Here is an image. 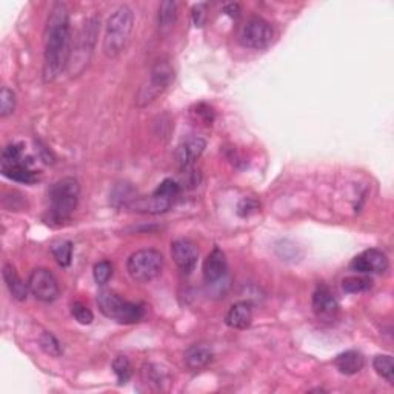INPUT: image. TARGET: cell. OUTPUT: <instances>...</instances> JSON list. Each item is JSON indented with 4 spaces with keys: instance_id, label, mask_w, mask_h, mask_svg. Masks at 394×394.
<instances>
[{
    "instance_id": "cell-1",
    "label": "cell",
    "mask_w": 394,
    "mask_h": 394,
    "mask_svg": "<svg viewBox=\"0 0 394 394\" xmlns=\"http://www.w3.org/2000/svg\"><path fill=\"white\" fill-rule=\"evenodd\" d=\"M71 23L70 13L64 4H54L48 14L44 47V77L45 83L54 82L70 62L71 56Z\"/></svg>"
},
{
    "instance_id": "cell-2",
    "label": "cell",
    "mask_w": 394,
    "mask_h": 394,
    "mask_svg": "<svg viewBox=\"0 0 394 394\" xmlns=\"http://www.w3.org/2000/svg\"><path fill=\"white\" fill-rule=\"evenodd\" d=\"M134 28V13L130 6L121 5L111 13L105 23L104 54L108 59H116L122 54Z\"/></svg>"
},
{
    "instance_id": "cell-3",
    "label": "cell",
    "mask_w": 394,
    "mask_h": 394,
    "mask_svg": "<svg viewBox=\"0 0 394 394\" xmlns=\"http://www.w3.org/2000/svg\"><path fill=\"white\" fill-rule=\"evenodd\" d=\"M80 185L74 177H64L49 188V217L56 224L68 220L77 208Z\"/></svg>"
},
{
    "instance_id": "cell-4",
    "label": "cell",
    "mask_w": 394,
    "mask_h": 394,
    "mask_svg": "<svg viewBox=\"0 0 394 394\" xmlns=\"http://www.w3.org/2000/svg\"><path fill=\"white\" fill-rule=\"evenodd\" d=\"M99 30H100L99 17L92 16L83 22L82 28L76 37L74 45L71 48L70 62H68V68H66L71 76L82 74L85 71V68L88 66L94 47H96Z\"/></svg>"
},
{
    "instance_id": "cell-5",
    "label": "cell",
    "mask_w": 394,
    "mask_h": 394,
    "mask_svg": "<svg viewBox=\"0 0 394 394\" xmlns=\"http://www.w3.org/2000/svg\"><path fill=\"white\" fill-rule=\"evenodd\" d=\"M97 305L102 314L124 325H133L143 319V306L134 302H128L114 291L102 289L97 294Z\"/></svg>"
},
{
    "instance_id": "cell-6",
    "label": "cell",
    "mask_w": 394,
    "mask_h": 394,
    "mask_svg": "<svg viewBox=\"0 0 394 394\" xmlns=\"http://www.w3.org/2000/svg\"><path fill=\"white\" fill-rule=\"evenodd\" d=\"M164 270V256L153 248H143L133 253L126 261V271L139 284H150L160 276Z\"/></svg>"
},
{
    "instance_id": "cell-7",
    "label": "cell",
    "mask_w": 394,
    "mask_h": 394,
    "mask_svg": "<svg viewBox=\"0 0 394 394\" xmlns=\"http://www.w3.org/2000/svg\"><path fill=\"white\" fill-rule=\"evenodd\" d=\"M174 80V68L168 61H157L151 66L148 80L145 82L139 94H137V105L145 107L164 94Z\"/></svg>"
},
{
    "instance_id": "cell-8",
    "label": "cell",
    "mask_w": 394,
    "mask_h": 394,
    "mask_svg": "<svg viewBox=\"0 0 394 394\" xmlns=\"http://www.w3.org/2000/svg\"><path fill=\"white\" fill-rule=\"evenodd\" d=\"M273 36V27L267 20L262 19V17H251L242 27L239 40L246 48L263 49L271 44Z\"/></svg>"
},
{
    "instance_id": "cell-9",
    "label": "cell",
    "mask_w": 394,
    "mask_h": 394,
    "mask_svg": "<svg viewBox=\"0 0 394 394\" xmlns=\"http://www.w3.org/2000/svg\"><path fill=\"white\" fill-rule=\"evenodd\" d=\"M28 288L31 294L40 302L51 304L61 294L59 282L56 276L48 268L32 270L28 277Z\"/></svg>"
},
{
    "instance_id": "cell-10",
    "label": "cell",
    "mask_w": 394,
    "mask_h": 394,
    "mask_svg": "<svg viewBox=\"0 0 394 394\" xmlns=\"http://www.w3.org/2000/svg\"><path fill=\"white\" fill-rule=\"evenodd\" d=\"M313 311L322 323H334L339 316V304L328 287L319 285L313 293Z\"/></svg>"
},
{
    "instance_id": "cell-11",
    "label": "cell",
    "mask_w": 394,
    "mask_h": 394,
    "mask_svg": "<svg viewBox=\"0 0 394 394\" xmlns=\"http://www.w3.org/2000/svg\"><path fill=\"white\" fill-rule=\"evenodd\" d=\"M388 267L390 262L387 254L376 250V248H370V250L357 254L350 263V268L359 274H381L387 271Z\"/></svg>"
},
{
    "instance_id": "cell-12",
    "label": "cell",
    "mask_w": 394,
    "mask_h": 394,
    "mask_svg": "<svg viewBox=\"0 0 394 394\" xmlns=\"http://www.w3.org/2000/svg\"><path fill=\"white\" fill-rule=\"evenodd\" d=\"M171 256H173V261L179 270L190 274L196 268L197 259H199V250L190 239H177L171 244Z\"/></svg>"
},
{
    "instance_id": "cell-13",
    "label": "cell",
    "mask_w": 394,
    "mask_h": 394,
    "mask_svg": "<svg viewBox=\"0 0 394 394\" xmlns=\"http://www.w3.org/2000/svg\"><path fill=\"white\" fill-rule=\"evenodd\" d=\"M227 274H228L227 256L220 248L216 246L203 262V279L207 282V285L214 287V285H219L220 282L227 277Z\"/></svg>"
},
{
    "instance_id": "cell-14",
    "label": "cell",
    "mask_w": 394,
    "mask_h": 394,
    "mask_svg": "<svg viewBox=\"0 0 394 394\" xmlns=\"http://www.w3.org/2000/svg\"><path fill=\"white\" fill-rule=\"evenodd\" d=\"M2 174L11 181L20 182V184H34L39 181V173L37 171L31 169V159L27 160L20 159L16 160H2Z\"/></svg>"
},
{
    "instance_id": "cell-15",
    "label": "cell",
    "mask_w": 394,
    "mask_h": 394,
    "mask_svg": "<svg viewBox=\"0 0 394 394\" xmlns=\"http://www.w3.org/2000/svg\"><path fill=\"white\" fill-rule=\"evenodd\" d=\"M205 147H207V142L199 136H191L185 139L176 150V157L181 168H191L196 164V160L202 156Z\"/></svg>"
},
{
    "instance_id": "cell-16",
    "label": "cell",
    "mask_w": 394,
    "mask_h": 394,
    "mask_svg": "<svg viewBox=\"0 0 394 394\" xmlns=\"http://www.w3.org/2000/svg\"><path fill=\"white\" fill-rule=\"evenodd\" d=\"M126 207L136 213L162 214V213H167L171 207H173V201L165 199V197H160L156 194H151L150 197H134Z\"/></svg>"
},
{
    "instance_id": "cell-17",
    "label": "cell",
    "mask_w": 394,
    "mask_h": 394,
    "mask_svg": "<svg viewBox=\"0 0 394 394\" xmlns=\"http://www.w3.org/2000/svg\"><path fill=\"white\" fill-rule=\"evenodd\" d=\"M253 322V305L246 301L229 306L225 316V323L229 328L246 330Z\"/></svg>"
},
{
    "instance_id": "cell-18",
    "label": "cell",
    "mask_w": 394,
    "mask_h": 394,
    "mask_svg": "<svg viewBox=\"0 0 394 394\" xmlns=\"http://www.w3.org/2000/svg\"><path fill=\"white\" fill-rule=\"evenodd\" d=\"M334 365L342 374L354 376L364 370L365 357L356 350H348L334 359Z\"/></svg>"
},
{
    "instance_id": "cell-19",
    "label": "cell",
    "mask_w": 394,
    "mask_h": 394,
    "mask_svg": "<svg viewBox=\"0 0 394 394\" xmlns=\"http://www.w3.org/2000/svg\"><path fill=\"white\" fill-rule=\"evenodd\" d=\"M213 361V350L208 344H194L185 351V364L191 370H202Z\"/></svg>"
},
{
    "instance_id": "cell-20",
    "label": "cell",
    "mask_w": 394,
    "mask_h": 394,
    "mask_svg": "<svg viewBox=\"0 0 394 394\" xmlns=\"http://www.w3.org/2000/svg\"><path fill=\"white\" fill-rule=\"evenodd\" d=\"M2 274H4V280H5L6 287H8V289H10V293L16 301H19V302L27 301L28 289H30L28 284H23V280L19 277V274H17L16 268L11 263L4 265Z\"/></svg>"
},
{
    "instance_id": "cell-21",
    "label": "cell",
    "mask_w": 394,
    "mask_h": 394,
    "mask_svg": "<svg viewBox=\"0 0 394 394\" xmlns=\"http://www.w3.org/2000/svg\"><path fill=\"white\" fill-rule=\"evenodd\" d=\"M142 376L145 382H150V385L156 387L157 390L164 388V383L169 382V374L162 365L157 364H148L143 366L142 370Z\"/></svg>"
},
{
    "instance_id": "cell-22",
    "label": "cell",
    "mask_w": 394,
    "mask_h": 394,
    "mask_svg": "<svg viewBox=\"0 0 394 394\" xmlns=\"http://www.w3.org/2000/svg\"><path fill=\"white\" fill-rule=\"evenodd\" d=\"M177 20V4L173 0L162 2L159 6V28L162 32H168L173 30Z\"/></svg>"
},
{
    "instance_id": "cell-23",
    "label": "cell",
    "mask_w": 394,
    "mask_h": 394,
    "mask_svg": "<svg viewBox=\"0 0 394 394\" xmlns=\"http://www.w3.org/2000/svg\"><path fill=\"white\" fill-rule=\"evenodd\" d=\"M51 253H53L56 262L62 268H66L71 265L73 261V244L70 241H57L51 245Z\"/></svg>"
},
{
    "instance_id": "cell-24",
    "label": "cell",
    "mask_w": 394,
    "mask_h": 394,
    "mask_svg": "<svg viewBox=\"0 0 394 394\" xmlns=\"http://www.w3.org/2000/svg\"><path fill=\"white\" fill-rule=\"evenodd\" d=\"M374 371L378 373L382 379L387 381L388 383H394V362L390 354H379L374 357L373 361Z\"/></svg>"
},
{
    "instance_id": "cell-25",
    "label": "cell",
    "mask_w": 394,
    "mask_h": 394,
    "mask_svg": "<svg viewBox=\"0 0 394 394\" xmlns=\"http://www.w3.org/2000/svg\"><path fill=\"white\" fill-rule=\"evenodd\" d=\"M373 287V280L366 276H350L342 280V288L348 294H357Z\"/></svg>"
},
{
    "instance_id": "cell-26",
    "label": "cell",
    "mask_w": 394,
    "mask_h": 394,
    "mask_svg": "<svg viewBox=\"0 0 394 394\" xmlns=\"http://www.w3.org/2000/svg\"><path fill=\"white\" fill-rule=\"evenodd\" d=\"M39 345H40L42 351H44L45 354H48L51 357H61L62 353H64L61 342H59L54 334L49 333V331H44L40 334Z\"/></svg>"
},
{
    "instance_id": "cell-27",
    "label": "cell",
    "mask_w": 394,
    "mask_h": 394,
    "mask_svg": "<svg viewBox=\"0 0 394 394\" xmlns=\"http://www.w3.org/2000/svg\"><path fill=\"white\" fill-rule=\"evenodd\" d=\"M113 371L116 374L119 385H125L133 376V365L130 359L125 356H117L113 361Z\"/></svg>"
},
{
    "instance_id": "cell-28",
    "label": "cell",
    "mask_w": 394,
    "mask_h": 394,
    "mask_svg": "<svg viewBox=\"0 0 394 394\" xmlns=\"http://www.w3.org/2000/svg\"><path fill=\"white\" fill-rule=\"evenodd\" d=\"M92 276L99 287L107 285L111 276H113V265H111V262H108V261H102V262L96 263L92 270Z\"/></svg>"
},
{
    "instance_id": "cell-29",
    "label": "cell",
    "mask_w": 394,
    "mask_h": 394,
    "mask_svg": "<svg viewBox=\"0 0 394 394\" xmlns=\"http://www.w3.org/2000/svg\"><path fill=\"white\" fill-rule=\"evenodd\" d=\"M16 109V94L10 88H2L0 92V116L8 117L14 113Z\"/></svg>"
},
{
    "instance_id": "cell-30",
    "label": "cell",
    "mask_w": 394,
    "mask_h": 394,
    "mask_svg": "<svg viewBox=\"0 0 394 394\" xmlns=\"http://www.w3.org/2000/svg\"><path fill=\"white\" fill-rule=\"evenodd\" d=\"M179 190H181V186H179V184L176 181H173V179H165V181L162 182L156 188V190H154L153 194L160 196V197H165V199H169V201L174 202L176 196L179 194Z\"/></svg>"
},
{
    "instance_id": "cell-31",
    "label": "cell",
    "mask_w": 394,
    "mask_h": 394,
    "mask_svg": "<svg viewBox=\"0 0 394 394\" xmlns=\"http://www.w3.org/2000/svg\"><path fill=\"white\" fill-rule=\"evenodd\" d=\"M71 314H73V318L82 325H90L94 321L92 311L90 310L87 305H83L80 302H76L71 306Z\"/></svg>"
},
{
    "instance_id": "cell-32",
    "label": "cell",
    "mask_w": 394,
    "mask_h": 394,
    "mask_svg": "<svg viewBox=\"0 0 394 394\" xmlns=\"http://www.w3.org/2000/svg\"><path fill=\"white\" fill-rule=\"evenodd\" d=\"M258 208V203H256L254 201H251V199H244L241 203H239V207H237V213L241 214L242 217H245V216H248V214H250L253 210H256Z\"/></svg>"
},
{
    "instance_id": "cell-33",
    "label": "cell",
    "mask_w": 394,
    "mask_h": 394,
    "mask_svg": "<svg viewBox=\"0 0 394 394\" xmlns=\"http://www.w3.org/2000/svg\"><path fill=\"white\" fill-rule=\"evenodd\" d=\"M203 8L205 5H196L193 8V19H194V23H196V27H202V23H203Z\"/></svg>"
},
{
    "instance_id": "cell-34",
    "label": "cell",
    "mask_w": 394,
    "mask_h": 394,
    "mask_svg": "<svg viewBox=\"0 0 394 394\" xmlns=\"http://www.w3.org/2000/svg\"><path fill=\"white\" fill-rule=\"evenodd\" d=\"M224 11L229 17H233V19H237L239 14H241V6H239V4H228V5H225Z\"/></svg>"
}]
</instances>
